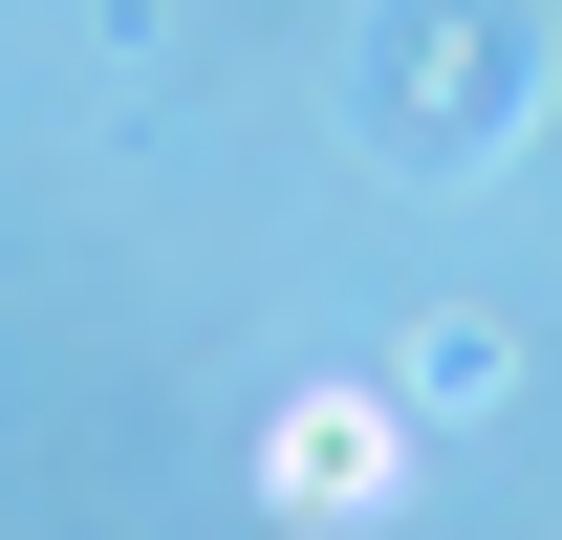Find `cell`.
I'll return each instance as SVG.
<instances>
[{
	"instance_id": "1",
	"label": "cell",
	"mask_w": 562,
	"mask_h": 540,
	"mask_svg": "<svg viewBox=\"0 0 562 540\" xmlns=\"http://www.w3.org/2000/svg\"><path fill=\"white\" fill-rule=\"evenodd\" d=\"M260 475H281V519H390V497H412V432H390L368 390H303Z\"/></svg>"
}]
</instances>
